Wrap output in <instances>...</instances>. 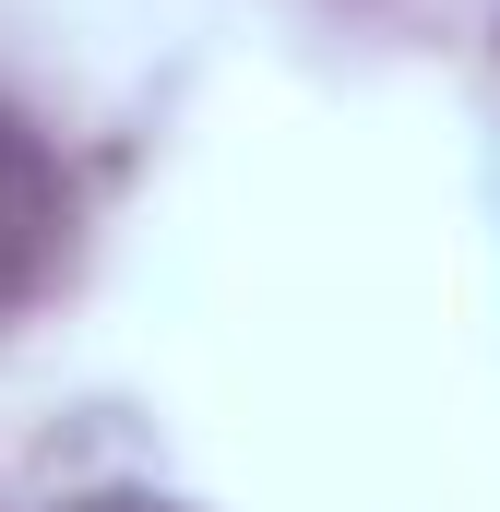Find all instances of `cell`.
Segmentation results:
<instances>
[{
  "label": "cell",
  "instance_id": "obj_1",
  "mask_svg": "<svg viewBox=\"0 0 500 512\" xmlns=\"http://www.w3.org/2000/svg\"><path fill=\"white\" fill-rule=\"evenodd\" d=\"M60 262V167L36 155V131L0 108V310Z\"/></svg>",
  "mask_w": 500,
  "mask_h": 512
},
{
  "label": "cell",
  "instance_id": "obj_2",
  "mask_svg": "<svg viewBox=\"0 0 500 512\" xmlns=\"http://www.w3.org/2000/svg\"><path fill=\"white\" fill-rule=\"evenodd\" d=\"M60 512H179V501H155V489H84V501H60Z\"/></svg>",
  "mask_w": 500,
  "mask_h": 512
}]
</instances>
